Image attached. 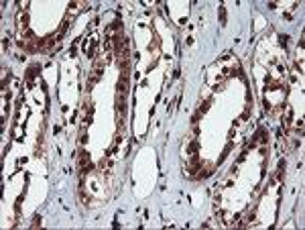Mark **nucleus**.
Returning a JSON list of instances; mask_svg holds the SVG:
<instances>
[{"label":"nucleus","instance_id":"1","mask_svg":"<svg viewBox=\"0 0 305 230\" xmlns=\"http://www.w3.org/2000/svg\"><path fill=\"white\" fill-rule=\"evenodd\" d=\"M116 90H118V94H124V92L128 90V76H126V74H122V78H120L118 86H116Z\"/></svg>","mask_w":305,"mask_h":230},{"label":"nucleus","instance_id":"2","mask_svg":"<svg viewBox=\"0 0 305 230\" xmlns=\"http://www.w3.org/2000/svg\"><path fill=\"white\" fill-rule=\"evenodd\" d=\"M116 110H118V112H122V114H124V110H126V100H124L122 96L118 98V102H116Z\"/></svg>","mask_w":305,"mask_h":230},{"label":"nucleus","instance_id":"3","mask_svg":"<svg viewBox=\"0 0 305 230\" xmlns=\"http://www.w3.org/2000/svg\"><path fill=\"white\" fill-rule=\"evenodd\" d=\"M18 25H20V27H27V25H29V14H22L20 20H18Z\"/></svg>","mask_w":305,"mask_h":230},{"label":"nucleus","instance_id":"4","mask_svg":"<svg viewBox=\"0 0 305 230\" xmlns=\"http://www.w3.org/2000/svg\"><path fill=\"white\" fill-rule=\"evenodd\" d=\"M187 151H189V155H195V153H197V141H193V143L189 145V149H187Z\"/></svg>","mask_w":305,"mask_h":230},{"label":"nucleus","instance_id":"5","mask_svg":"<svg viewBox=\"0 0 305 230\" xmlns=\"http://www.w3.org/2000/svg\"><path fill=\"white\" fill-rule=\"evenodd\" d=\"M220 20H222V22H226V8H224V6L220 8Z\"/></svg>","mask_w":305,"mask_h":230}]
</instances>
